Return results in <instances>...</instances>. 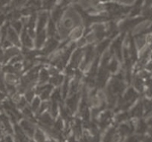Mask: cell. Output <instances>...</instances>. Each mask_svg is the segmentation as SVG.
I'll use <instances>...</instances> for the list:
<instances>
[{
	"label": "cell",
	"mask_w": 152,
	"mask_h": 142,
	"mask_svg": "<svg viewBox=\"0 0 152 142\" xmlns=\"http://www.w3.org/2000/svg\"><path fill=\"white\" fill-rule=\"evenodd\" d=\"M56 47H57V42H56V41H54L53 39H50V40L48 41V44H47V47H45V48L44 53H48V52H50V51H53Z\"/></svg>",
	"instance_id": "cell-1"
},
{
	"label": "cell",
	"mask_w": 152,
	"mask_h": 142,
	"mask_svg": "<svg viewBox=\"0 0 152 142\" xmlns=\"http://www.w3.org/2000/svg\"><path fill=\"white\" fill-rule=\"evenodd\" d=\"M81 59V50H78L75 51V53L73 54V57H72V64L70 65V67H73V66H76L79 63Z\"/></svg>",
	"instance_id": "cell-2"
},
{
	"label": "cell",
	"mask_w": 152,
	"mask_h": 142,
	"mask_svg": "<svg viewBox=\"0 0 152 142\" xmlns=\"http://www.w3.org/2000/svg\"><path fill=\"white\" fill-rule=\"evenodd\" d=\"M22 41H23V44L24 46L29 47H32V41H31V38H30V36L28 35V33L26 32V30L24 31L23 33V36H22Z\"/></svg>",
	"instance_id": "cell-3"
},
{
	"label": "cell",
	"mask_w": 152,
	"mask_h": 142,
	"mask_svg": "<svg viewBox=\"0 0 152 142\" xmlns=\"http://www.w3.org/2000/svg\"><path fill=\"white\" fill-rule=\"evenodd\" d=\"M22 125H23V127L26 130L27 133H28L29 135H33V133H34V126H33L31 123L28 122H24L22 123Z\"/></svg>",
	"instance_id": "cell-4"
},
{
	"label": "cell",
	"mask_w": 152,
	"mask_h": 142,
	"mask_svg": "<svg viewBox=\"0 0 152 142\" xmlns=\"http://www.w3.org/2000/svg\"><path fill=\"white\" fill-rule=\"evenodd\" d=\"M8 36H9V39H10L9 41L13 42V43L16 44H19V42H18V36L16 34V32H14L13 30H11V29L8 30Z\"/></svg>",
	"instance_id": "cell-5"
},
{
	"label": "cell",
	"mask_w": 152,
	"mask_h": 142,
	"mask_svg": "<svg viewBox=\"0 0 152 142\" xmlns=\"http://www.w3.org/2000/svg\"><path fill=\"white\" fill-rule=\"evenodd\" d=\"M48 20V13H42L39 16V32H41V29H42L45 23Z\"/></svg>",
	"instance_id": "cell-6"
},
{
	"label": "cell",
	"mask_w": 152,
	"mask_h": 142,
	"mask_svg": "<svg viewBox=\"0 0 152 142\" xmlns=\"http://www.w3.org/2000/svg\"><path fill=\"white\" fill-rule=\"evenodd\" d=\"M77 100H78V96L74 95L73 97H71V98L67 101V105H68V107L70 108V110L73 111L74 109H75V106H76V103H77Z\"/></svg>",
	"instance_id": "cell-7"
},
{
	"label": "cell",
	"mask_w": 152,
	"mask_h": 142,
	"mask_svg": "<svg viewBox=\"0 0 152 142\" xmlns=\"http://www.w3.org/2000/svg\"><path fill=\"white\" fill-rule=\"evenodd\" d=\"M18 52H19V51H18L17 48H14V47L10 48V50H8L7 51H6L4 60H8L9 57H12V56H14V55H17Z\"/></svg>",
	"instance_id": "cell-8"
},
{
	"label": "cell",
	"mask_w": 152,
	"mask_h": 142,
	"mask_svg": "<svg viewBox=\"0 0 152 142\" xmlns=\"http://www.w3.org/2000/svg\"><path fill=\"white\" fill-rule=\"evenodd\" d=\"M142 111H143V109H142V104H139L137 105L136 107L133 109L132 111V114L135 117H140L142 114Z\"/></svg>",
	"instance_id": "cell-9"
},
{
	"label": "cell",
	"mask_w": 152,
	"mask_h": 142,
	"mask_svg": "<svg viewBox=\"0 0 152 142\" xmlns=\"http://www.w3.org/2000/svg\"><path fill=\"white\" fill-rule=\"evenodd\" d=\"M45 38V32H44V31L39 32V34H38V40H37V47H41V46H42V44L44 43Z\"/></svg>",
	"instance_id": "cell-10"
},
{
	"label": "cell",
	"mask_w": 152,
	"mask_h": 142,
	"mask_svg": "<svg viewBox=\"0 0 152 142\" xmlns=\"http://www.w3.org/2000/svg\"><path fill=\"white\" fill-rule=\"evenodd\" d=\"M61 14H62V9L60 8V7L56 8V10L53 11V20H54V21L59 20V18H60V16H61Z\"/></svg>",
	"instance_id": "cell-11"
},
{
	"label": "cell",
	"mask_w": 152,
	"mask_h": 142,
	"mask_svg": "<svg viewBox=\"0 0 152 142\" xmlns=\"http://www.w3.org/2000/svg\"><path fill=\"white\" fill-rule=\"evenodd\" d=\"M109 44V41H106V42H103L102 44H100L98 47H97V51H98L99 53L103 52V51L105 50V48L107 47V46Z\"/></svg>",
	"instance_id": "cell-12"
},
{
	"label": "cell",
	"mask_w": 152,
	"mask_h": 142,
	"mask_svg": "<svg viewBox=\"0 0 152 142\" xmlns=\"http://www.w3.org/2000/svg\"><path fill=\"white\" fill-rule=\"evenodd\" d=\"M48 34L50 36H53L56 34V25L53 24V21H50V24H48Z\"/></svg>",
	"instance_id": "cell-13"
},
{
	"label": "cell",
	"mask_w": 152,
	"mask_h": 142,
	"mask_svg": "<svg viewBox=\"0 0 152 142\" xmlns=\"http://www.w3.org/2000/svg\"><path fill=\"white\" fill-rule=\"evenodd\" d=\"M42 122L45 123V125H51V122H53V120H51V119L50 117V116L48 114H44V116L42 117Z\"/></svg>",
	"instance_id": "cell-14"
},
{
	"label": "cell",
	"mask_w": 152,
	"mask_h": 142,
	"mask_svg": "<svg viewBox=\"0 0 152 142\" xmlns=\"http://www.w3.org/2000/svg\"><path fill=\"white\" fill-rule=\"evenodd\" d=\"M62 78L63 77L59 76V75H58V76H54L53 79H50V82L53 84H54V85H58V84L62 81Z\"/></svg>",
	"instance_id": "cell-15"
},
{
	"label": "cell",
	"mask_w": 152,
	"mask_h": 142,
	"mask_svg": "<svg viewBox=\"0 0 152 142\" xmlns=\"http://www.w3.org/2000/svg\"><path fill=\"white\" fill-rule=\"evenodd\" d=\"M48 71L47 70H42L41 72V81L42 82H45V81H47L48 79Z\"/></svg>",
	"instance_id": "cell-16"
},
{
	"label": "cell",
	"mask_w": 152,
	"mask_h": 142,
	"mask_svg": "<svg viewBox=\"0 0 152 142\" xmlns=\"http://www.w3.org/2000/svg\"><path fill=\"white\" fill-rule=\"evenodd\" d=\"M134 84H135V87L138 90H142V81H141L140 78H135Z\"/></svg>",
	"instance_id": "cell-17"
},
{
	"label": "cell",
	"mask_w": 152,
	"mask_h": 142,
	"mask_svg": "<svg viewBox=\"0 0 152 142\" xmlns=\"http://www.w3.org/2000/svg\"><path fill=\"white\" fill-rule=\"evenodd\" d=\"M117 67H118V62H117V60L114 59L110 64V70L114 72L117 70Z\"/></svg>",
	"instance_id": "cell-18"
},
{
	"label": "cell",
	"mask_w": 152,
	"mask_h": 142,
	"mask_svg": "<svg viewBox=\"0 0 152 142\" xmlns=\"http://www.w3.org/2000/svg\"><path fill=\"white\" fill-rule=\"evenodd\" d=\"M35 20H36V17H35V15H33V16L31 17V19H30V21H29V28H30V31H32V29L34 28Z\"/></svg>",
	"instance_id": "cell-19"
},
{
	"label": "cell",
	"mask_w": 152,
	"mask_h": 142,
	"mask_svg": "<svg viewBox=\"0 0 152 142\" xmlns=\"http://www.w3.org/2000/svg\"><path fill=\"white\" fill-rule=\"evenodd\" d=\"M13 27L15 29H16L17 32H20L21 29H22V25H21L20 22H17V21H15V22H13Z\"/></svg>",
	"instance_id": "cell-20"
},
{
	"label": "cell",
	"mask_w": 152,
	"mask_h": 142,
	"mask_svg": "<svg viewBox=\"0 0 152 142\" xmlns=\"http://www.w3.org/2000/svg\"><path fill=\"white\" fill-rule=\"evenodd\" d=\"M138 129H137V131L138 132H140V133H142V132H144L145 130V123L143 122H139V125H138Z\"/></svg>",
	"instance_id": "cell-21"
},
{
	"label": "cell",
	"mask_w": 152,
	"mask_h": 142,
	"mask_svg": "<svg viewBox=\"0 0 152 142\" xmlns=\"http://www.w3.org/2000/svg\"><path fill=\"white\" fill-rule=\"evenodd\" d=\"M59 99H60V93H59V91H56L54 92V94L53 95V102L56 103V101H59Z\"/></svg>",
	"instance_id": "cell-22"
},
{
	"label": "cell",
	"mask_w": 152,
	"mask_h": 142,
	"mask_svg": "<svg viewBox=\"0 0 152 142\" xmlns=\"http://www.w3.org/2000/svg\"><path fill=\"white\" fill-rule=\"evenodd\" d=\"M4 71H7V72H10V73H13V72L16 71V69H15L13 66H10V65H8L7 67H5L4 68Z\"/></svg>",
	"instance_id": "cell-23"
},
{
	"label": "cell",
	"mask_w": 152,
	"mask_h": 142,
	"mask_svg": "<svg viewBox=\"0 0 152 142\" xmlns=\"http://www.w3.org/2000/svg\"><path fill=\"white\" fill-rule=\"evenodd\" d=\"M127 117H129V116H127V114H126V113H124V114H121V116H118V122H121V120H124V119H126Z\"/></svg>",
	"instance_id": "cell-24"
},
{
	"label": "cell",
	"mask_w": 152,
	"mask_h": 142,
	"mask_svg": "<svg viewBox=\"0 0 152 142\" xmlns=\"http://www.w3.org/2000/svg\"><path fill=\"white\" fill-rule=\"evenodd\" d=\"M36 137H37V139H38L39 142H45V141H44V136H42V135L41 134V132H39V131L37 132V135H36Z\"/></svg>",
	"instance_id": "cell-25"
},
{
	"label": "cell",
	"mask_w": 152,
	"mask_h": 142,
	"mask_svg": "<svg viewBox=\"0 0 152 142\" xmlns=\"http://www.w3.org/2000/svg\"><path fill=\"white\" fill-rule=\"evenodd\" d=\"M39 99H36L35 101H34V104H33V109H34V110H36V109L39 107Z\"/></svg>",
	"instance_id": "cell-26"
},
{
	"label": "cell",
	"mask_w": 152,
	"mask_h": 142,
	"mask_svg": "<svg viewBox=\"0 0 152 142\" xmlns=\"http://www.w3.org/2000/svg\"><path fill=\"white\" fill-rule=\"evenodd\" d=\"M33 94H34V93H33L32 91H29V92L26 94V97H27V99H28V101H31V100H32V98H33Z\"/></svg>",
	"instance_id": "cell-27"
},
{
	"label": "cell",
	"mask_w": 152,
	"mask_h": 142,
	"mask_svg": "<svg viewBox=\"0 0 152 142\" xmlns=\"http://www.w3.org/2000/svg\"><path fill=\"white\" fill-rule=\"evenodd\" d=\"M0 90H3V91H5V87H4V84H3V82H2L1 75H0Z\"/></svg>",
	"instance_id": "cell-28"
},
{
	"label": "cell",
	"mask_w": 152,
	"mask_h": 142,
	"mask_svg": "<svg viewBox=\"0 0 152 142\" xmlns=\"http://www.w3.org/2000/svg\"><path fill=\"white\" fill-rule=\"evenodd\" d=\"M2 60H4V55H3L2 50H0V61H2Z\"/></svg>",
	"instance_id": "cell-29"
},
{
	"label": "cell",
	"mask_w": 152,
	"mask_h": 142,
	"mask_svg": "<svg viewBox=\"0 0 152 142\" xmlns=\"http://www.w3.org/2000/svg\"><path fill=\"white\" fill-rule=\"evenodd\" d=\"M3 98H4V95H3L2 93H0V101H1Z\"/></svg>",
	"instance_id": "cell-30"
},
{
	"label": "cell",
	"mask_w": 152,
	"mask_h": 142,
	"mask_svg": "<svg viewBox=\"0 0 152 142\" xmlns=\"http://www.w3.org/2000/svg\"><path fill=\"white\" fill-rule=\"evenodd\" d=\"M145 142H150V138H147V139L145 140Z\"/></svg>",
	"instance_id": "cell-31"
},
{
	"label": "cell",
	"mask_w": 152,
	"mask_h": 142,
	"mask_svg": "<svg viewBox=\"0 0 152 142\" xmlns=\"http://www.w3.org/2000/svg\"><path fill=\"white\" fill-rule=\"evenodd\" d=\"M70 142H75V141H74L73 139H71V140H70Z\"/></svg>",
	"instance_id": "cell-32"
},
{
	"label": "cell",
	"mask_w": 152,
	"mask_h": 142,
	"mask_svg": "<svg viewBox=\"0 0 152 142\" xmlns=\"http://www.w3.org/2000/svg\"><path fill=\"white\" fill-rule=\"evenodd\" d=\"M0 142H2V141H0Z\"/></svg>",
	"instance_id": "cell-33"
}]
</instances>
